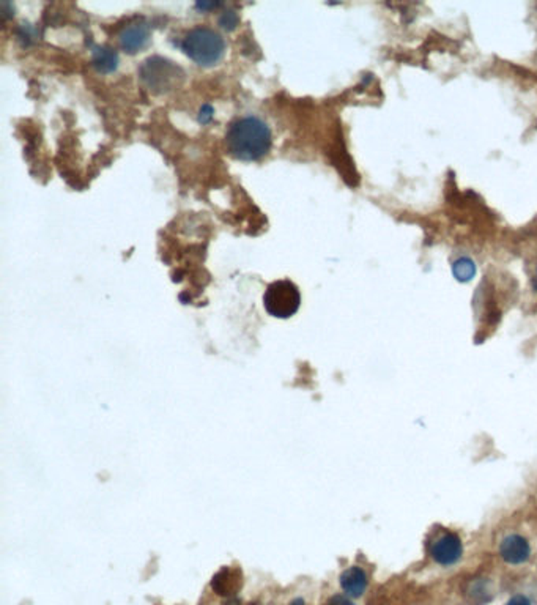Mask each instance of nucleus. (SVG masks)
I'll list each match as a JSON object with an SVG mask.
<instances>
[{"label":"nucleus","mask_w":537,"mask_h":605,"mask_svg":"<svg viewBox=\"0 0 537 605\" xmlns=\"http://www.w3.org/2000/svg\"><path fill=\"white\" fill-rule=\"evenodd\" d=\"M220 26L224 30H234L238 26V14L235 13L234 10H228L224 12L220 18Z\"/></svg>","instance_id":"nucleus-11"},{"label":"nucleus","mask_w":537,"mask_h":605,"mask_svg":"<svg viewBox=\"0 0 537 605\" xmlns=\"http://www.w3.org/2000/svg\"><path fill=\"white\" fill-rule=\"evenodd\" d=\"M506 605H531V602L530 599L526 598V596L518 594V596H514V598L509 599V602Z\"/></svg>","instance_id":"nucleus-14"},{"label":"nucleus","mask_w":537,"mask_h":605,"mask_svg":"<svg viewBox=\"0 0 537 605\" xmlns=\"http://www.w3.org/2000/svg\"><path fill=\"white\" fill-rule=\"evenodd\" d=\"M140 76L144 83L155 92H169L183 77V71L171 60L161 57H152L145 60Z\"/></svg>","instance_id":"nucleus-4"},{"label":"nucleus","mask_w":537,"mask_h":605,"mask_svg":"<svg viewBox=\"0 0 537 605\" xmlns=\"http://www.w3.org/2000/svg\"><path fill=\"white\" fill-rule=\"evenodd\" d=\"M228 150L240 161H259L271 149V130L268 125L254 116L238 118L230 125L226 134Z\"/></svg>","instance_id":"nucleus-1"},{"label":"nucleus","mask_w":537,"mask_h":605,"mask_svg":"<svg viewBox=\"0 0 537 605\" xmlns=\"http://www.w3.org/2000/svg\"><path fill=\"white\" fill-rule=\"evenodd\" d=\"M463 553L461 537L454 533H446L438 537L432 545V557L441 566H451L461 560Z\"/></svg>","instance_id":"nucleus-5"},{"label":"nucleus","mask_w":537,"mask_h":605,"mask_svg":"<svg viewBox=\"0 0 537 605\" xmlns=\"http://www.w3.org/2000/svg\"><path fill=\"white\" fill-rule=\"evenodd\" d=\"M290 605H306V602H304L303 599H295Z\"/></svg>","instance_id":"nucleus-16"},{"label":"nucleus","mask_w":537,"mask_h":605,"mask_svg":"<svg viewBox=\"0 0 537 605\" xmlns=\"http://www.w3.org/2000/svg\"><path fill=\"white\" fill-rule=\"evenodd\" d=\"M453 273H454L455 279L461 282H469L475 278L476 265L475 262L469 259V257H461L457 259L453 265Z\"/></svg>","instance_id":"nucleus-10"},{"label":"nucleus","mask_w":537,"mask_h":605,"mask_svg":"<svg viewBox=\"0 0 537 605\" xmlns=\"http://www.w3.org/2000/svg\"><path fill=\"white\" fill-rule=\"evenodd\" d=\"M328 605H357L351 601L349 596H342V594H336L328 601Z\"/></svg>","instance_id":"nucleus-12"},{"label":"nucleus","mask_w":537,"mask_h":605,"mask_svg":"<svg viewBox=\"0 0 537 605\" xmlns=\"http://www.w3.org/2000/svg\"><path fill=\"white\" fill-rule=\"evenodd\" d=\"M118 42L124 52L128 54H138L142 49L147 48L150 42V30L144 22H134L130 24L118 35Z\"/></svg>","instance_id":"nucleus-6"},{"label":"nucleus","mask_w":537,"mask_h":605,"mask_svg":"<svg viewBox=\"0 0 537 605\" xmlns=\"http://www.w3.org/2000/svg\"><path fill=\"white\" fill-rule=\"evenodd\" d=\"M339 582L349 598H361L367 588V576L358 566H351L345 569Z\"/></svg>","instance_id":"nucleus-8"},{"label":"nucleus","mask_w":537,"mask_h":605,"mask_svg":"<svg viewBox=\"0 0 537 605\" xmlns=\"http://www.w3.org/2000/svg\"><path fill=\"white\" fill-rule=\"evenodd\" d=\"M500 555L508 564L525 563L531 555L530 543L520 535H510L501 541Z\"/></svg>","instance_id":"nucleus-7"},{"label":"nucleus","mask_w":537,"mask_h":605,"mask_svg":"<svg viewBox=\"0 0 537 605\" xmlns=\"http://www.w3.org/2000/svg\"><path fill=\"white\" fill-rule=\"evenodd\" d=\"M263 306L271 317L290 319L295 316L301 306L300 290L289 279L271 282L265 290Z\"/></svg>","instance_id":"nucleus-3"},{"label":"nucleus","mask_w":537,"mask_h":605,"mask_svg":"<svg viewBox=\"0 0 537 605\" xmlns=\"http://www.w3.org/2000/svg\"><path fill=\"white\" fill-rule=\"evenodd\" d=\"M180 48L200 67H213L224 57L226 43L212 28H197L185 35Z\"/></svg>","instance_id":"nucleus-2"},{"label":"nucleus","mask_w":537,"mask_h":605,"mask_svg":"<svg viewBox=\"0 0 537 605\" xmlns=\"http://www.w3.org/2000/svg\"><path fill=\"white\" fill-rule=\"evenodd\" d=\"M220 5V4H216V2H199L197 5H196V8H199V10H212V8H216Z\"/></svg>","instance_id":"nucleus-15"},{"label":"nucleus","mask_w":537,"mask_h":605,"mask_svg":"<svg viewBox=\"0 0 537 605\" xmlns=\"http://www.w3.org/2000/svg\"><path fill=\"white\" fill-rule=\"evenodd\" d=\"M93 67L104 75L116 71L118 67L117 52L114 49L103 48V46L93 49Z\"/></svg>","instance_id":"nucleus-9"},{"label":"nucleus","mask_w":537,"mask_h":605,"mask_svg":"<svg viewBox=\"0 0 537 605\" xmlns=\"http://www.w3.org/2000/svg\"><path fill=\"white\" fill-rule=\"evenodd\" d=\"M536 289H537V275H536Z\"/></svg>","instance_id":"nucleus-17"},{"label":"nucleus","mask_w":537,"mask_h":605,"mask_svg":"<svg viewBox=\"0 0 537 605\" xmlns=\"http://www.w3.org/2000/svg\"><path fill=\"white\" fill-rule=\"evenodd\" d=\"M212 117H213V108L205 104V106L200 109L199 120L202 124H208V122L212 120Z\"/></svg>","instance_id":"nucleus-13"}]
</instances>
